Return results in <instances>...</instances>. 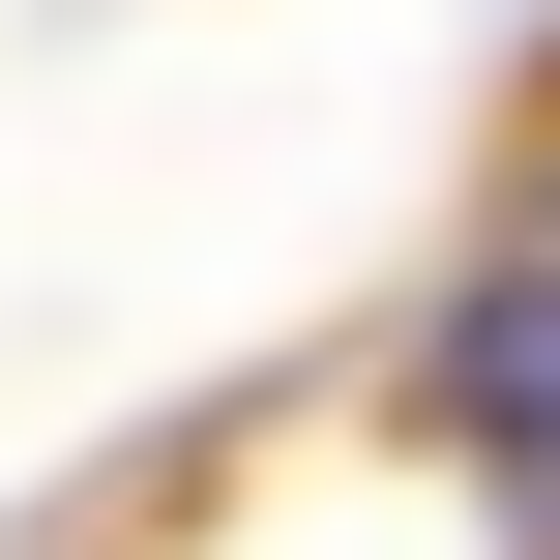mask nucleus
<instances>
[{
	"mask_svg": "<svg viewBox=\"0 0 560 560\" xmlns=\"http://www.w3.org/2000/svg\"><path fill=\"white\" fill-rule=\"evenodd\" d=\"M532 266H560V236H532Z\"/></svg>",
	"mask_w": 560,
	"mask_h": 560,
	"instance_id": "1",
	"label": "nucleus"
}]
</instances>
